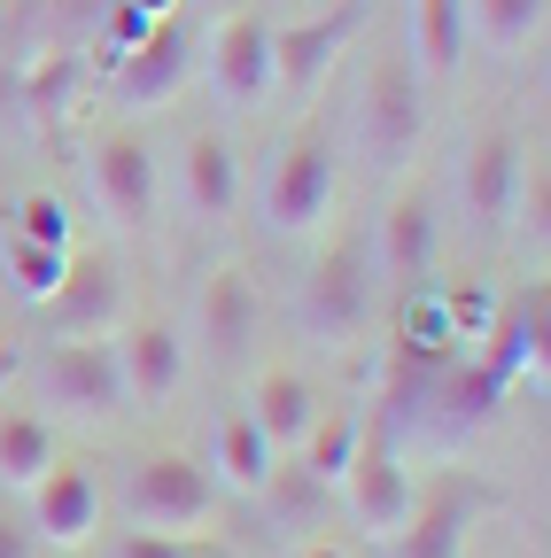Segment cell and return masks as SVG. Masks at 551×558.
<instances>
[{
	"mask_svg": "<svg viewBox=\"0 0 551 558\" xmlns=\"http://www.w3.org/2000/svg\"><path fill=\"white\" fill-rule=\"evenodd\" d=\"M194 24L187 16H164L132 54H117L109 70H101V94H109V109L124 117V124H141V117H156V109H171L179 94H187V78H194Z\"/></svg>",
	"mask_w": 551,
	"mask_h": 558,
	"instance_id": "4fadbf2b",
	"label": "cell"
},
{
	"mask_svg": "<svg viewBox=\"0 0 551 558\" xmlns=\"http://www.w3.org/2000/svg\"><path fill=\"white\" fill-rule=\"evenodd\" d=\"M334 497L350 505V520L373 535V543H396L404 527H411V512H420V488H411V465H404V442L381 427H366V442H358V458H350V473L334 481Z\"/></svg>",
	"mask_w": 551,
	"mask_h": 558,
	"instance_id": "9a60e30c",
	"label": "cell"
},
{
	"mask_svg": "<svg viewBox=\"0 0 551 558\" xmlns=\"http://www.w3.org/2000/svg\"><path fill=\"white\" fill-rule=\"evenodd\" d=\"M241 194H249V163H241V140L226 124H194L179 140V202L194 226H233L241 218Z\"/></svg>",
	"mask_w": 551,
	"mask_h": 558,
	"instance_id": "e0dca14e",
	"label": "cell"
},
{
	"mask_svg": "<svg viewBox=\"0 0 551 558\" xmlns=\"http://www.w3.org/2000/svg\"><path fill=\"white\" fill-rule=\"evenodd\" d=\"M187 349H202L218 373H249L256 349H264V288L249 264H211L194 279V303H187Z\"/></svg>",
	"mask_w": 551,
	"mask_h": 558,
	"instance_id": "52a82bcc",
	"label": "cell"
},
{
	"mask_svg": "<svg viewBox=\"0 0 551 558\" xmlns=\"http://www.w3.org/2000/svg\"><path fill=\"white\" fill-rule=\"evenodd\" d=\"M490 505H498V497H490V488H474V481H443V488H428L420 512H411V527L396 535L404 558H466V535H474V520L490 512Z\"/></svg>",
	"mask_w": 551,
	"mask_h": 558,
	"instance_id": "cb8c5ba5",
	"label": "cell"
},
{
	"mask_svg": "<svg viewBox=\"0 0 551 558\" xmlns=\"http://www.w3.org/2000/svg\"><path fill=\"white\" fill-rule=\"evenodd\" d=\"M428 124H435V94L420 78V62L404 54V39H381L366 54V78H358V109H350V132H358V156L366 171L381 179H404L428 148Z\"/></svg>",
	"mask_w": 551,
	"mask_h": 558,
	"instance_id": "3957f363",
	"label": "cell"
},
{
	"mask_svg": "<svg viewBox=\"0 0 551 558\" xmlns=\"http://www.w3.org/2000/svg\"><path fill=\"white\" fill-rule=\"evenodd\" d=\"M528 171H536V148H528L513 124L474 132L466 148H458V218H466L481 241H513V233H520Z\"/></svg>",
	"mask_w": 551,
	"mask_h": 558,
	"instance_id": "ba28073f",
	"label": "cell"
},
{
	"mask_svg": "<svg viewBox=\"0 0 551 558\" xmlns=\"http://www.w3.org/2000/svg\"><path fill=\"white\" fill-rule=\"evenodd\" d=\"M132 318V271L101 248H71V271L47 303H32L39 341H109Z\"/></svg>",
	"mask_w": 551,
	"mask_h": 558,
	"instance_id": "8fae6325",
	"label": "cell"
},
{
	"mask_svg": "<svg viewBox=\"0 0 551 558\" xmlns=\"http://www.w3.org/2000/svg\"><path fill=\"white\" fill-rule=\"evenodd\" d=\"M381 271H373V248L358 233H326L319 256L303 264L296 279V333L311 349H326V357H350V349L373 341L381 326Z\"/></svg>",
	"mask_w": 551,
	"mask_h": 558,
	"instance_id": "7a4b0ae2",
	"label": "cell"
},
{
	"mask_svg": "<svg viewBox=\"0 0 551 558\" xmlns=\"http://www.w3.org/2000/svg\"><path fill=\"white\" fill-rule=\"evenodd\" d=\"M366 32H373V0H334V9H319L303 24H272V101L319 109V86Z\"/></svg>",
	"mask_w": 551,
	"mask_h": 558,
	"instance_id": "9c48e42d",
	"label": "cell"
},
{
	"mask_svg": "<svg viewBox=\"0 0 551 558\" xmlns=\"http://www.w3.org/2000/svg\"><path fill=\"white\" fill-rule=\"evenodd\" d=\"M55 465V418L32 411L24 396H0V488H24Z\"/></svg>",
	"mask_w": 551,
	"mask_h": 558,
	"instance_id": "d4e9b609",
	"label": "cell"
},
{
	"mask_svg": "<svg viewBox=\"0 0 551 558\" xmlns=\"http://www.w3.org/2000/svg\"><path fill=\"white\" fill-rule=\"evenodd\" d=\"M551 24V0H466V39H481L490 54H528Z\"/></svg>",
	"mask_w": 551,
	"mask_h": 558,
	"instance_id": "4316f807",
	"label": "cell"
},
{
	"mask_svg": "<svg viewBox=\"0 0 551 558\" xmlns=\"http://www.w3.org/2000/svg\"><path fill=\"white\" fill-rule=\"evenodd\" d=\"M24 497H32V512H24L32 543H55V550L94 543V527H101V481H94V465L55 458V465L24 488Z\"/></svg>",
	"mask_w": 551,
	"mask_h": 558,
	"instance_id": "ac0fdd59",
	"label": "cell"
},
{
	"mask_svg": "<svg viewBox=\"0 0 551 558\" xmlns=\"http://www.w3.org/2000/svg\"><path fill=\"white\" fill-rule=\"evenodd\" d=\"M342 132L319 109H296V132L272 140V156L256 171V226L272 241H319L342 194Z\"/></svg>",
	"mask_w": 551,
	"mask_h": 558,
	"instance_id": "6da1fadb",
	"label": "cell"
},
{
	"mask_svg": "<svg viewBox=\"0 0 551 558\" xmlns=\"http://www.w3.org/2000/svg\"><path fill=\"white\" fill-rule=\"evenodd\" d=\"M474 357L498 380V396H520V388L551 380V288H543V271L520 279L513 295H498V318H490Z\"/></svg>",
	"mask_w": 551,
	"mask_h": 558,
	"instance_id": "5bb4252c",
	"label": "cell"
},
{
	"mask_svg": "<svg viewBox=\"0 0 551 558\" xmlns=\"http://www.w3.org/2000/svg\"><path fill=\"white\" fill-rule=\"evenodd\" d=\"M117 373H124V403L132 411H164L179 388H187V365H194V349H187V326L171 311H132L117 333Z\"/></svg>",
	"mask_w": 551,
	"mask_h": 558,
	"instance_id": "2e32d148",
	"label": "cell"
},
{
	"mask_svg": "<svg viewBox=\"0 0 551 558\" xmlns=\"http://www.w3.org/2000/svg\"><path fill=\"white\" fill-rule=\"evenodd\" d=\"M211 481H218V497H264L272 473H280V450L264 442V427L249 418V403H226L211 418Z\"/></svg>",
	"mask_w": 551,
	"mask_h": 558,
	"instance_id": "7402d4cb",
	"label": "cell"
},
{
	"mask_svg": "<svg viewBox=\"0 0 551 558\" xmlns=\"http://www.w3.org/2000/svg\"><path fill=\"white\" fill-rule=\"evenodd\" d=\"M466 0H404V54L420 62L428 94H451L466 70Z\"/></svg>",
	"mask_w": 551,
	"mask_h": 558,
	"instance_id": "603a6c76",
	"label": "cell"
},
{
	"mask_svg": "<svg viewBox=\"0 0 551 558\" xmlns=\"http://www.w3.org/2000/svg\"><path fill=\"white\" fill-rule=\"evenodd\" d=\"M117 558H226L211 535H171V527H124Z\"/></svg>",
	"mask_w": 551,
	"mask_h": 558,
	"instance_id": "f546056e",
	"label": "cell"
},
{
	"mask_svg": "<svg viewBox=\"0 0 551 558\" xmlns=\"http://www.w3.org/2000/svg\"><path fill=\"white\" fill-rule=\"evenodd\" d=\"M366 427H373V403H326V411H319V427H311V435H303V450H296V465H303L319 488H334L342 473H350V458H358Z\"/></svg>",
	"mask_w": 551,
	"mask_h": 558,
	"instance_id": "484cf974",
	"label": "cell"
},
{
	"mask_svg": "<svg viewBox=\"0 0 551 558\" xmlns=\"http://www.w3.org/2000/svg\"><path fill=\"white\" fill-rule=\"evenodd\" d=\"M194 70L211 78L226 117H249L272 101V16L264 9H226L211 16V32L194 39Z\"/></svg>",
	"mask_w": 551,
	"mask_h": 558,
	"instance_id": "7c38bea8",
	"label": "cell"
},
{
	"mask_svg": "<svg viewBox=\"0 0 551 558\" xmlns=\"http://www.w3.org/2000/svg\"><path fill=\"white\" fill-rule=\"evenodd\" d=\"M241 403H249V418L264 427V442L280 450V458L303 450V435L319 427V411H326V396H319V380H311L303 365H264Z\"/></svg>",
	"mask_w": 551,
	"mask_h": 558,
	"instance_id": "44dd1931",
	"label": "cell"
},
{
	"mask_svg": "<svg viewBox=\"0 0 551 558\" xmlns=\"http://www.w3.org/2000/svg\"><path fill=\"white\" fill-rule=\"evenodd\" d=\"M124 9H141V16H156V24H164V16H179V0H124Z\"/></svg>",
	"mask_w": 551,
	"mask_h": 558,
	"instance_id": "d6a6232c",
	"label": "cell"
},
{
	"mask_svg": "<svg viewBox=\"0 0 551 558\" xmlns=\"http://www.w3.org/2000/svg\"><path fill=\"white\" fill-rule=\"evenodd\" d=\"M79 179L86 202L109 218V233H148L156 226V202H164V163H156V140L141 124H101L86 148H79Z\"/></svg>",
	"mask_w": 551,
	"mask_h": 558,
	"instance_id": "5b68a950",
	"label": "cell"
},
{
	"mask_svg": "<svg viewBox=\"0 0 551 558\" xmlns=\"http://www.w3.org/2000/svg\"><path fill=\"white\" fill-rule=\"evenodd\" d=\"M109 0H0V47L16 62L47 47H94Z\"/></svg>",
	"mask_w": 551,
	"mask_h": 558,
	"instance_id": "ffe728a7",
	"label": "cell"
},
{
	"mask_svg": "<svg viewBox=\"0 0 551 558\" xmlns=\"http://www.w3.org/2000/svg\"><path fill=\"white\" fill-rule=\"evenodd\" d=\"M296 558H358V550H350V543H303Z\"/></svg>",
	"mask_w": 551,
	"mask_h": 558,
	"instance_id": "1f68e13d",
	"label": "cell"
},
{
	"mask_svg": "<svg viewBox=\"0 0 551 558\" xmlns=\"http://www.w3.org/2000/svg\"><path fill=\"white\" fill-rule=\"evenodd\" d=\"M0 264H9V288L24 303H47L62 288V271H71V248H39L24 233H0Z\"/></svg>",
	"mask_w": 551,
	"mask_h": 558,
	"instance_id": "83f0119b",
	"label": "cell"
},
{
	"mask_svg": "<svg viewBox=\"0 0 551 558\" xmlns=\"http://www.w3.org/2000/svg\"><path fill=\"white\" fill-rule=\"evenodd\" d=\"M366 248H373L381 288H396V295L428 288V279L443 271V194H435V179H420V171L388 179L381 218H373Z\"/></svg>",
	"mask_w": 551,
	"mask_h": 558,
	"instance_id": "8992f818",
	"label": "cell"
},
{
	"mask_svg": "<svg viewBox=\"0 0 551 558\" xmlns=\"http://www.w3.org/2000/svg\"><path fill=\"white\" fill-rule=\"evenodd\" d=\"M117 512L124 527H171V535H202V520L218 512V481L187 450H148L132 458L117 481Z\"/></svg>",
	"mask_w": 551,
	"mask_h": 558,
	"instance_id": "30bf717a",
	"label": "cell"
},
{
	"mask_svg": "<svg viewBox=\"0 0 551 558\" xmlns=\"http://www.w3.org/2000/svg\"><path fill=\"white\" fill-rule=\"evenodd\" d=\"M9 233H24V241H39V248H79V226H71V209H62L55 194H24Z\"/></svg>",
	"mask_w": 551,
	"mask_h": 558,
	"instance_id": "f1b7e54d",
	"label": "cell"
},
{
	"mask_svg": "<svg viewBox=\"0 0 551 558\" xmlns=\"http://www.w3.org/2000/svg\"><path fill=\"white\" fill-rule=\"evenodd\" d=\"M24 403L47 418H71V427H117L132 418L124 403V373L109 341H32L24 349Z\"/></svg>",
	"mask_w": 551,
	"mask_h": 558,
	"instance_id": "277c9868",
	"label": "cell"
},
{
	"mask_svg": "<svg viewBox=\"0 0 551 558\" xmlns=\"http://www.w3.org/2000/svg\"><path fill=\"white\" fill-rule=\"evenodd\" d=\"M0 558H39V543H32V527L9 512V505H0Z\"/></svg>",
	"mask_w": 551,
	"mask_h": 558,
	"instance_id": "4dcf8cb0",
	"label": "cell"
},
{
	"mask_svg": "<svg viewBox=\"0 0 551 558\" xmlns=\"http://www.w3.org/2000/svg\"><path fill=\"white\" fill-rule=\"evenodd\" d=\"M86 86H94V54H86V47H47V54H24V62H16V109H24V124H32L39 140H62V132H71Z\"/></svg>",
	"mask_w": 551,
	"mask_h": 558,
	"instance_id": "d6986e66",
	"label": "cell"
}]
</instances>
